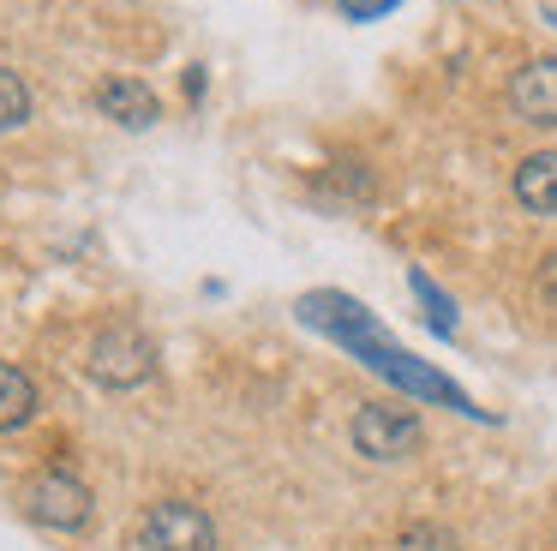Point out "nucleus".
<instances>
[{
  "instance_id": "12",
  "label": "nucleus",
  "mask_w": 557,
  "mask_h": 551,
  "mask_svg": "<svg viewBox=\"0 0 557 551\" xmlns=\"http://www.w3.org/2000/svg\"><path fill=\"white\" fill-rule=\"evenodd\" d=\"M540 299H545V306H557V252L540 264Z\"/></svg>"
},
{
  "instance_id": "2",
  "label": "nucleus",
  "mask_w": 557,
  "mask_h": 551,
  "mask_svg": "<svg viewBox=\"0 0 557 551\" xmlns=\"http://www.w3.org/2000/svg\"><path fill=\"white\" fill-rule=\"evenodd\" d=\"M138 546L145 551H216V522L186 498H162L138 522Z\"/></svg>"
},
{
  "instance_id": "7",
  "label": "nucleus",
  "mask_w": 557,
  "mask_h": 551,
  "mask_svg": "<svg viewBox=\"0 0 557 551\" xmlns=\"http://www.w3.org/2000/svg\"><path fill=\"white\" fill-rule=\"evenodd\" d=\"M516 204L533 216H557V150H540L516 168Z\"/></svg>"
},
{
  "instance_id": "8",
  "label": "nucleus",
  "mask_w": 557,
  "mask_h": 551,
  "mask_svg": "<svg viewBox=\"0 0 557 551\" xmlns=\"http://www.w3.org/2000/svg\"><path fill=\"white\" fill-rule=\"evenodd\" d=\"M30 414H37V383H30L18 366H0V431L25 426Z\"/></svg>"
},
{
  "instance_id": "4",
  "label": "nucleus",
  "mask_w": 557,
  "mask_h": 551,
  "mask_svg": "<svg viewBox=\"0 0 557 551\" xmlns=\"http://www.w3.org/2000/svg\"><path fill=\"white\" fill-rule=\"evenodd\" d=\"M25 510L37 515L42 527H61V534H78V527L90 522V486L73 474H61V467H49V474H37L25 486Z\"/></svg>"
},
{
  "instance_id": "5",
  "label": "nucleus",
  "mask_w": 557,
  "mask_h": 551,
  "mask_svg": "<svg viewBox=\"0 0 557 551\" xmlns=\"http://www.w3.org/2000/svg\"><path fill=\"white\" fill-rule=\"evenodd\" d=\"M509 108H516L528 126H557V54L528 60V66L509 78Z\"/></svg>"
},
{
  "instance_id": "11",
  "label": "nucleus",
  "mask_w": 557,
  "mask_h": 551,
  "mask_svg": "<svg viewBox=\"0 0 557 551\" xmlns=\"http://www.w3.org/2000/svg\"><path fill=\"white\" fill-rule=\"evenodd\" d=\"M336 7L348 12V19H377V12H389L396 0H336Z\"/></svg>"
},
{
  "instance_id": "1",
  "label": "nucleus",
  "mask_w": 557,
  "mask_h": 551,
  "mask_svg": "<svg viewBox=\"0 0 557 551\" xmlns=\"http://www.w3.org/2000/svg\"><path fill=\"white\" fill-rule=\"evenodd\" d=\"M85 371L102 390H133V383H145L150 371H157V347H150V335L138 330V323H109V330H97V342H90Z\"/></svg>"
},
{
  "instance_id": "6",
  "label": "nucleus",
  "mask_w": 557,
  "mask_h": 551,
  "mask_svg": "<svg viewBox=\"0 0 557 551\" xmlns=\"http://www.w3.org/2000/svg\"><path fill=\"white\" fill-rule=\"evenodd\" d=\"M97 108H102L109 120H121V126H133V132H138V126H150V120L162 114V108H157V96H150L138 78H102Z\"/></svg>"
},
{
  "instance_id": "3",
  "label": "nucleus",
  "mask_w": 557,
  "mask_h": 551,
  "mask_svg": "<svg viewBox=\"0 0 557 551\" xmlns=\"http://www.w3.org/2000/svg\"><path fill=\"white\" fill-rule=\"evenodd\" d=\"M420 443H425V431L408 407L366 402L360 414H354V450H360L366 462H408Z\"/></svg>"
},
{
  "instance_id": "9",
  "label": "nucleus",
  "mask_w": 557,
  "mask_h": 551,
  "mask_svg": "<svg viewBox=\"0 0 557 551\" xmlns=\"http://www.w3.org/2000/svg\"><path fill=\"white\" fill-rule=\"evenodd\" d=\"M25 114H30V90H25V78H18L13 66H0V132L25 126Z\"/></svg>"
},
{
  "instance_id": "10",
  "label": "nucleus",
  "mask_w": 557,
  "mask_h": 551,
  "mask_svg": "<svg viewBox=\"0 0 557 551\" xmlns=\"http://www.w3.org/2000/svg\"><path fill=\"white\" fill-rule=\"evenodd\" d=\"M396 551H461V546H456V534H449V527L413 522V527H401V534H396Z\"/></svg>"
}]
</instances>
